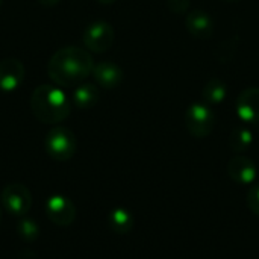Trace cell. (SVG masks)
<instances>
[{
    "mask_svg": "<svg viewBox=\"0 0 259 259\" xmlns=\"http://www.w3.org/2000/svg\"><path fill=\"white\" fill-rule=\"evenodd\" d=\"M94 62L87 49L67 46L56 50L47 64V74L58 87H71L82 83L93 74Z\"/></svg>",
    "mask_w": 259,
    "mask_h": 259,
    "instance_id": "cell-1",
    "label": "cell"
},
{
    "mask_svg": "<svg viewBox=\"0 0 259 259\" xmlns=\"http://www.w3.org/2000/svg\"><path fill=\"white\" fill-rule=\"evenodd\" d=\"M30 109L41 123L56 124L64 121L71 111V100L58 85H39L30 96Z\"/></svg>",
    "mask_w": 259,
    "mask_h": 259,
    "instance_id": "cell-2",
    "label": "cell"
},
{
    "mask_svg": "<svg viewBox=\"0 0 259 259\" xmlns=\"http://www.w3.org/2000/svg\"><path fill=\"white\" fill-rule=\"evenodd\" d=\"M76 146L77 143L74 134L64 126L50 129L44 140V147L47 155L55 161H62V162L73 158L76 152Z\"/></svg>",
    "mask_w": 259,
    "mask_h": 259,
    "instance_id": "cell-3",
    "label": "cell"
},
{
    "mask_svg": "<svg viewBox=\"0 0 259 259\" xmlns=\"http://www.w3.org/2000/svg\"><path fill=\"white\" fill-rule=\"evenodd\" d=\"M215 124V115L209 106L202 103L191 105L185 112V126L193 137H208Z\"/></svg>",
    "mask_w": 259,
    "mask_h": 259,
    "instance_id": "cell-4",
    "label": "cell"
},
{
    "mask_svg": "<svg viewBox=\"0 0 259 259\" xmlns=\"http://www.w3.org/2000/svg\"><path fill=\"white\" fill-rule=\"evenodd\" d=\"M115 32L106 21H93L83 30V44L90 52L103 53L114 44Z\"/></svg>",
    "mask_w": 259,
    "mask_h": 259,
    "instance_id": "cell-5",
    "label": "cell"
},
{
    "mask_svg": "<svg viewBox=\"0 0 259 259\" xmlns=\"http://www.w3.org/2000/svg\"><path fill=\"white\" fill-rule=\"evenodd\" d=\"M3 208L12 215H24L32 206V196L21 184H9L2 191Z\"/></svg>",
    "mask_w": 259,
    "mask_h": 259,
    "instance_id": "cell-6",
    "label": "cell"
},
{
    "mask_svg": "<svg viewBox=\"0 0 259 259\" xmlns=\"http://www.w3.org/2000/svg\"><path fill=\"white\" fill-rule=\"evenodd\" d=\"M47 217L58 226H68L76 217V209L71 200L64 196H53L46 202Z\"/></svg>",
    "mask_w": 259,
    "mask_h": 259,
    "instance_id": "cell-7",
    "label": "cell"
},
{
    "mask_svg": "<svg viewBox=\"0 0 259 259\" xmlns=\"http://www.w3.org/2000/svg\"><path fill=\"white\" fill-rule=\"evenodd\" d=\"M24 80V65L17 58L0 61V90L5 93L17 90Z\"/></svg>",
    "mask_w": 259,
    "mask_h": 259,
    "instance_id": "cell-8",
    "label": "cell"
},
{
    "mask_svg": "<svg viewBox=\"0 0 259 259\" xmlns=\"http://www.w3.org/2000/svg\"><path fill=\"white\" fill-rule=\"evenodd\" d=\"M237 114L243 121H246L249 124L259 123L258 87H249L240 93V96L237 99Z\"/></svg>",
    "mask_w": 259,
    "mask_h": 259,
    "instance_id": "cell-9",
    "label": "cell"
},
{
    "mask_svg": "<svg viewBox=\"0 0 259 259\" xmlns=\"http://www.w3.org/2000/svg\"><path fill=\"white\" fill-rule=\"evenodd\" d=\"M187 30L199 39H208L214 33V20L205 11H193L185 20Z\"/></svg>",
    "mask_w": 259,
    "mask_h": 259,
    "instance_id": "cell-10",
    "label": "cell"
},
{
    "mask_svg": "<svg viewBox=\"0 0 259 259\" xmlns=\"http://www.w3.org/2000/svg\"><path fill=\"white\" fill-rule=\"evenodd\" d=\"M228 173L235 182L249 185L256 179L258 168L252 159H249L246 156H235L228 164Z\"/></svg>",
    "mask_w": 259,
    "mask_h": 259,
    "instance_id": "cell-11",
    "label": "cell"
},
{
    "mask_svg": "<svg viewBox=\"0 0 259 259\" xmlns=\"http://www.w3.org/2000/svg\"><path fill=\"white\" fill-rule=\"evenodd\" d=\"M93 77L97 82V85L103 88H115L123 80V70L114 62L102 61L94 65Z\"/></svg>",
    "mask_w": 259,
    "mask_h": 259,
    "instance_id": "cell-12",
    "label": "cell"
},
{
    "mask_svg": "<svg viewBox=\"0 0 259 259\" xmlns=\"http://www.w3.org/2000/svg\"><path fill=\"white\" fill-rule=\"evenodd\" d=\"M99 100V90L93 83H79L71 94V103L79 109H90Z\"/></svg>",
    "mask_w": 259,
    "mask_h": 259,
    "instance_id": "cell-13",
    "label": "cell"
},
{
    "mask_svg": "<svg viewBox=\"0 0 259 259\" xmlns=\"http://www.w3.org/2000/svg\"><path fill=\"white\" fill-rule=\"evenodd\" d=\"M108 222H109L111 229L117 234H127L134 226V219H132L131 212L126 209H121V208L111 211Z\"/></svg>",
    "mask_w": 259,
    "mask_h": 259,
    "instance_id": "cell-14",
    "label": "cell"
},
{
    "mask_svg": "<svg viewBox=\"0 0 259 259\" xmlns=\"http://www.w3.org/2000/svg\"><path fill=\"white\" fill-rule=\"evenodd\" d=\"M253 143V135L252 131L247 127H237L232 131L229 137V146L235 152H246Z\"/></svg>",
    "mask_w": 259,
    "mask_h": 259,
    "instance_id": "cell-15",
    "label": "cell"
},
{
    "mask_svg": "<svg viewBox=\"0 0 259 259\" xmlns=\"http://www.w3.org/2000/svg\"><path fill=\"white\" fill-rule=\"evenodd\" d=\"M226 85L220 79H211L203 88V99L208 103H220L226 99Z\"/></svg>",
    "mask_w": 259,
    "mask_h": 259,
    "instance_id": "cell-16",
    "label": "cell"
},
{
    "mask_svg": "<svg viewBox=\"0 0 259 259\" xmlns=\"http://www.w3.org/2000/svg\"><path fill=\"white\" fill-rule=\"evenodd\" d=\"M18 232L24 240H35L38 237V226L32 220H21L18 223Z\"/></svg>",
    "mask_w": 259,
    "mask_h": 259,
    "instance_id": "cell-17",
    "label": "cell"
},
{
    "mask_svg": "<svg viewBox=\"0 0 259 259\" xmlns=\"http://www.w3.org/2000/svg\"><path fill=\"white\" fill-rule=\"evenodd\" d=\"M247 206L250 208V211L259 217V184L252 187L247 193Z\"/></svg>",
    "mask_w": 259,
    "mask_h": 259,
    "instance_id": "cell-18",
    "label": "cell"
},
{
    "mask_svg": "<svg viewBox=\"0 0 259 259\" xmlns=\"http://www.w3.org/2000/svg\"><path fill=\"white\" fill-rule=\"evenodd\" d=\"M168 6L175 12H182L188 8V0H168Z\"/></svg>",
    "mask_w": 259,
    "mask_h": 259,
    "instance_id": "cell-19",
    "label": "cell"
},
{
    "mask_svg": "<svg viewBox=\"0 0 259 259\" xmlns=\"http://www.w3.org/2000/svg\"><path fill=\"white\" fill-rule=\"evenodd\" d=\"M38 3H41V5H44V6H55V5H58L61 0H36Z\"/></svg>",
    "mask_w": 259,
    "mask_h": 259,
    "instance_id": "cell-20",
    "label": "cell"
},
{
    "mask_svg": "<svg viewBox=\"0 0 259 259\" xmlns=\"http://www.w3.org/2000/svg\"><path fill=\"white\" fill-rule=\"evenodd\" d=\"M99 3H103V5H109V3H114L115 0H97Z\"/></svg>",
    "mask_w": 259,
    "mask_h": 259,
    "instance_id": "cell-21",
    "label": "cell"
},
{
    "mask_svg": "<svg viewBox=\"0 0 259 259\" xmlns=\"http://www.w3.org/2000/svg\"><path fill=\"white\" fill-rule=\"evenodd\" d=\"M229 2H234V0H229Z\"/></svg>",
    "mask_w": 259,
    "mask_h": 259,
    "instance_id": "cell-22",
    "label": "cell"
},
{
    "mask_svg": "<svg viewBox=\"0 0 259 259\" xmlns=\"http://www.w3.org/2000/svg\"><path fill=\"white\" fill-rule=\"evenodd\" d=\"M0 3H2V0H0Z\"/></svg>",
    "mask_w": 259,
    "mask_h": 259,
    "instance_id": "cell-23",
    "label": "cell"
}]
</instances>
